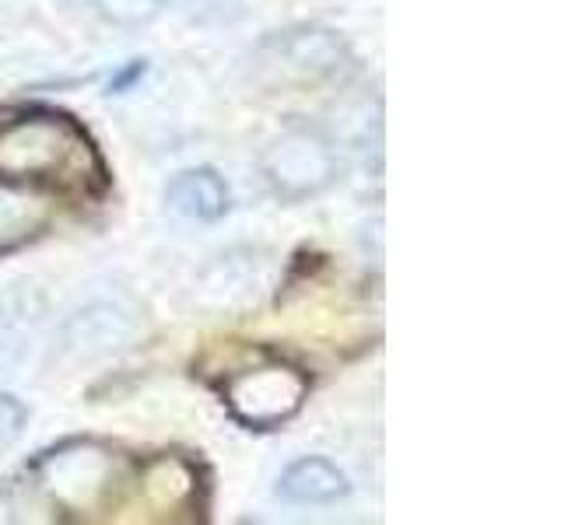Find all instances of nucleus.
<instances>
[{
    "instance_id": "nucleus-1",
    "label": "nucleus",
    "mask_w": 561,
    "mask_h": 525,
    "mask_svg": "<svg viewBox=\"0 0 561 525\" xmlns=\"http://www.w3.org/2000/svg\"><path fill=\"white\" fill-rule=\"evenodd\" d=\"M0 179L46 189L102 192L105 165L78 119L32 109L0 122Z\"/></svg>"
},
{
    "instance_id": "nucleus-2",
    "label": "nucleus",
    "mask_w": 561,
    "mask_h": 525,
    "mask_svg": "<svg viewBox=\"0 0 561 525\" xmlns=\"http://www.w3.org/2000/svg\"><path fill=\"white\" fill-rule=\"evenodd\" d=\"M225 407L242 428L250 431H271L288 424L302 410L309 396V378L291 364L267 361L256 368L232 372L221 385Z\"/></svg>"
},
{
    "instance_id": "nucleus-3",
    "label": "nucleus",
    "mask_w": 561,
    "mask_h": 525,
    "mask_svg": "<svg viewBox=\"0 0 561 525\" xmlns=\"http://www.w3.org/2000/svg\"><path fill=\"white\" fill-rule=\"evenodd\" d=\"M263 175H267L277 197L306 200L337 179V154L320 133L291 130L277 137L263 154Z\"/></svg>"
},
{
    "instance_id": "nucleus-4",
    "label": "nucleus",
    "mask_w": 561,
    "mask_h": 525,
    "mask_svg": "<svg viewBox=\"0 0 561 525\" xmlns=\"http://www.w3.org/2000/svg\"><path fill=\"white\" fill-rule=\"evenodd\" d=\"M134 337V319L116 305H92L64 326V347L78 358H99Z\"/></svg>"
},
{
    "instance_id": "nucleus-5",
    "label": "nucleus",
    "mask_w": 561,
    "mask_h": 525,
    "mask_svg": "<svg viewBox=\"0 0 561 525\" xmlns=\"http://www.w3.org/2000/svg\"><path fill=\"white\" fill-rule=\"evenodd\" d=\"M165 200L175 214L190 221H218L228 210V186L221 183L218 172L210 168H190L180 172L165 189Z\"/></svg>"
},
{
    "instance_id": "nucleus-6",
    "label": "nucleus",
    "mask_w": 561,
    "mask_h": 525,
    "mask_svg": "<svg viewBox=\"0 0 561 525\" xmlns=\"http://www.w3.org/2000/svg\"><path fill=\"white\" fill-rule=\"evenodd\" d=\"M347 494V477L327 459H298L280 477V498L295 504H333Z\"/></svg>"
},
{
    "instance_id": "nucleus-7",
    "label": "nucleus",
    "mask_w": 561,
    "mask_h": 525,
    "mask_svg": "<svg viewBox=\"0 0 561 525\" xmlns=\"http://www.w3.org/2000/svg\"><path fill=\"white\" fill-rule=\"evenodd\" d=\"M95 8L116 25H145L162 11V0H95Z\"/></svg>"
},
{
    "instance_id": "nucleus-8",
    "label": "nucleus",
    "mask_w": 561,
    "mask_h": 525,
    "mask_svg": "<svg viewBox=\"0 0 561 525\" xmlns=\"http://www.w3.org/2000/svg\"><path fill=\"white\" fill-rule=\"evenodd\" d=\"M35 228V218L25 203H18L11 197H0V245H11L18 238H25Z\"/></svg>"
},
{
    "instance_id": "nucleus-9",
    "label": "nucleus",
    "mask_w": 561,
    "mask_h": 525,
    "mask_svg": "<svg viewBox=\"0 0 561 525\" xmlns=\"http://www.w3.org/2000/svg\"><path fill=\"white\" fill-rule=\"evenodd\" d=\"M25 420H28L25 402L0 389V445H11L25 431Z\"/></svg>"
}]
</instances>
